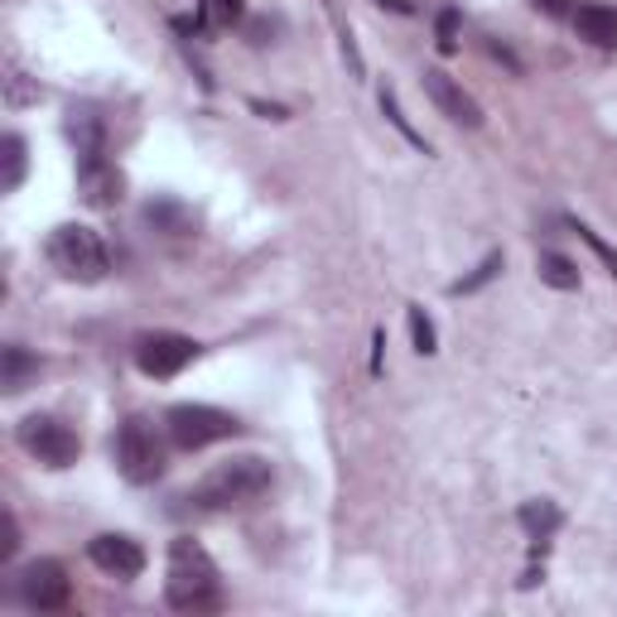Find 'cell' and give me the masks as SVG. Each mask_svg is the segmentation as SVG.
Segmentation results:
<instances>
[{
    "mask_svg": "<svg viewBox=\"0 0 617 617\" xmlns=\"http://www.w3.org/2000/svg\"><path fill=\"white\" fill-rule=\"evenodd\" d=\"M271 482H275V468L265 464V458L241 454V458H227V464L208 468V473L184 492V502L198 506V512H241V506L261 502L265 492H271Z\"/></svg>",
    "mask_w": 617,
    "mask_h": 617,
    "instance_id": "6da1fadb",
    "label": "cell"
},
{
    "mask_svg": "<svg viewBox=\"0 0 617 617\" xmlns=\"http://www.w3.org/2000/svg\"><path fill=\"white\" fill-rule=\"evenodd\" d=\"M164 598L179 613H213L222 608V574H217L213 555L198 540H174L169 546V579H164Z\"/></svg>",
    "mask_w": 617,
    "mask_h": 617,
    "instance_id": "7a4b0ae2",
    "label": "cell"
},
{
    "mask_svg": "<svg viewBox=\"0 0 617 617\" xmlns=\"http://www.w3.org/2000/svg\"><path fill=\"white\" fill-rule=\"evenodd\" d=\"M48 261H54V271L64 275V281H78V285H96V281H106V271H112L106 241L82 222L54 227V237H48Z\"/></svg>",
    "mask_w": 617,
    "mask_h": 617,
    "instance_id": "3957f363",
    "label": "cell"
},
{
    "mask_svg": "<svg viewBox=\"0 0 617 617\" xmlns=\"http://www.w3.org/2000/svg\"><path fill=\"white\" fill-rule=\"evenodd\" d=\"M164 434L174 449H208L217 439H237L241 434V420L232 410H217V405H169L164 410Z\"/></svg>",
    "mask_w": 617,
    "mask_h": 617,
    "instance_id": "277c9868",
    "label": "cell"
},
{
    "mask_svg": "<svg viewBox=\"0 0 617 617\" xmlns=\"http://www.w3.org/2000/svg\"><path fill=\"white\" fill-rule=\"evenodd\" d=\"M164 439L145 415H130L126 425L116 430V468H121V478L136 482V488L160 478L164 473Z\"/></svg>",
    "mask_w": 617,
    "mask_h": 617,
    "instance_id": "5b68a950",
    "label": "cell"
},
{
    "mask_svg": "<svg viewBox=\"0 0 617 617\" xmlns=\"http://www.w3.org/2000/svg\"><path fill=\"white\" fill-rule=\"evenodd\" d=\"M15 439H20V449L30 458H39L44 468H72L82 454V439L54 415H24Z\"/></svg>",
    "mask_w": 617,
    "mask_h": 617,
    "instance_id": "8992f818",
    "label": "cell"
},
{
    "mask_svg": "<svg viewBox=\"0 0 617 617\" xmlns=\"http://www.w3.org/2000/svg\"><path fill=\"white\" fill-rule=\"evenodd\" d=\"M15 584H20V603H24V608H34V613H58V608H68V598H72L68 570L58 560L24 564Z\"/></svg>",
    "mask_w": 617,
    "mask_h": 617,
    "instance_id": "52a82bcc",
    "label": "cell"
},
{
    "mask_svg": "<svg viewBox=\"0 0 617 617\" xmlns=\"http://www.w3.org/2000/svg\"><path fill=\"white\" fill-rule=\"evenodd\" d=\"M198 357V343L184 333H145L136 343V367L145 377H179Z\"/></svg>",
    "mask_w": 617,
    "mask_h": 617,
    "instance_id": "ba28073f",
    "label": "cell"
},
{
    "mask_svg": "<svg viewBox=\"0 0 617 617\" xmlns=\"http://www.w3.org/2000/svg\"><path fill=\"white\" fill-rule=\"evenodd\" d=\"M88 560L112 579H140L145 574V550L130 536H112V530L88 540Z\"/></svg>",
    "mask_w": 617,
    "mask_h": 617,
    "instance_id": "9c48e42d",
    "label": "cell"
},
{
    "mask_svg": "<svg viewBox=\"0 0 617 617\" xmlns=\"http://www.w3.org/2000/svg\"><path fill=\"white\" fill-rule=\"evenodd\" d=\"M425 92H430V102L439 106V116H449L454 126H468V130L482 126V106L464 88H458L444 68H425Z\"/></svg>",
    "mask_w": 617,
    "mask_h": 617,
    "instance_id": "30bf717a",
    "label": "cell"
},
{
    "mask_svg": "<svg viewBox=\"0 0 617 617\" xmlns=\"http://www.w3.org/2000/svg\"><path fill=\"white\" fill-rule=\"evenodd\" d=\"M78 188L92 208H116L121 193H126V174L112 160H92V164H78Z\"/></svg>",
    "mask_w": 617,
    "mask_h": 617,
    "instance_id": "8fae6325",
    "label": "cell"
},
{
    "mask_svg": "<svg viewBox=\"0 0 617 617\" xmlns=\"http://www.w3.org/2000/svg\"><path fill=\"white\" fill-rule=\"evenodd\" d=\"M68 140L78 150V164H92V160H106V130H102V116L92 106H72L68 112Z\"/></svg>",
    "mask_w": 617,
    "mask_h": 617,
    "instance_id": "7c38bea8",
    "label": "cell"
},
{
    "mask_svg": "<svg viewBox=\"0 0 617 617\" xmlns=\"http://www.w3.org/2000/svg\"><path fill=\"white\" fill-rule=\"evenodd\" d=\"M574 30L579 39H589L594 48H617V10L613 5H579L574 10Z\"/></svg>",
    "mask_w": 617,
    "mask_h": 617,
    "instance_id": "4fadbf2b",
    "label": "cell"
},
{
    "mask_svg": "<svg viewBox=\"0 0 617 617\" xmlns=\"http://www.w3.org/2000/svg\"><path fill=\"white\" fill-rule=\"evenodd\" d=\"M34 377H39V357L10 343L5 353H0V391H5V396H20Z\"/></svg>",
    "mask_w": 617,
    "mask_h": 617,
    "instance_id": "5bb4252c",
    "label": "cell"
},
{
    "mask_svg": "<svg viewBox=\"0 0 617 617\" xmlns=\"http://www.w3.org/2000/svg\"><path fill=\"white\" fill-rule=\"evenodd\" d=\"M0 92H5L10 112H24V106L39 102V82L20 68V58H5V64H0Z\"/></svg>",
    "mask_w": 617,
    "mask_h": 617,
    "instance_id": "9a60e30c",
    "label": "cell"
},
{
    "mask_svg": "<svg viewBox=\"0 0 617 617\" xmlns=\"http://www.w3.org/2000/svg\"><path fill=\"white\" fill-rule=\"evenodd\" d=\"M145 222L155 227V232H169V237H184V232H193L198 227V217H193L188 208H179V203H169V198H160V203H150L145 208Z\"/></svg>",
    "mask_w": 617,
    "mask_h": 617,
    "instance_id": "2e32d148",
    "label": "cell"
},
{
    "mask_svg": "<svg viewBox=\"0 0 617 617\" xmlns=\"http://www.w3.org/2000/svg\"><path fill=\"white\" fill-rule=\"evenodd\" d=\"M560 522H564V516H560V506H555V502H526L522 506V526H526V536L536 540V550L546 546L555 530H560Z\"/></svg>",
    "mask_w": 617,
    "mask_h": 617,
    "instance_id": "e0dca14e",
    "label": "cell"
},
{
    "mask_svg": "<svg viewBox=\"0 0 617 617\" xmlns=\"http://www.w3.org/2000/svg\"><path fill=\"white\" fill-rule=\"evenodd\" d=\"M536 271H540V281H546L550 289H579V265L570 256H560V251H540Z\"/></svg>",
    "mask_w": 617,
    "mask_h": 617,
    "instance_id": "ac0fdd59",
    "label": "cell"
},
{
    "mask_svg": "<svg viewBox=\"0 0 617 617\" xmlns=\"http://www.w3.org/2000/svg\"><path fill=\"white\" fill-rule=\"evenodd\" d=\"M0 193H15L20 184H24V140L10 130L5 140H0Z\"/></svg>",
    "mask_w": 617,
    "mask_h": 617,
    "instance_id": "d6986e66",
    "label": "cell"
},
{
    "mask_svg": "<svg viewBox=\"0 0 617 617\" xmlns=\"http://www.w3.org/2000/svg\"><path fill=\"white\" fill-rule=\"evenodd\" d=\"M502 275V251H492V256H482L478 261V271L473 275H464V281H454L449 285V295H473V289H482L488 281H498Z\"/></svg>",
    "mask_w": 617,
    "mask_h": 617,
    "instance_id": "ffe728a7",
    "label": "cell"
},
{
    "mask_svg": "<svg viewBox=\"0 0 617 617\" xmlns=\"http://www.w3.org/2000/svg\"><path fill=\"white\" fill-rule=\"evenodd\" d=\"M410 338H415V353L420 357H434L439 353V338H434V323H430V313L425 309H410Z\"/></svg>",
    "mask_w": 617,
    "mask_h": 617,
    "instance_id": "44dd1931",
    "label": "cell"
},
{
    "mask_svg": "<svg viewBox=\"0 0 617 617\" xmlns=\"http://www.w3.org/2000/svg\"><path fill=\"white\" fill-rule=\"evenodd\" d=\"M381 112H386V116H391V126H396V130H401V136H405L410 145H415V150H425V155H430V140H425V136H420V130H415V126H410V121L401 116V106H396V92H391V88H381Z\"/></svg>",
    "mask_w": 617,
    "mask_h": 617,
    "instance_id": "7402d4cb",
    "label": "cell"
},
{
    "mask_svg": "<svg viewBox=\"0 0 617 617\" xmlns=\"http://www.w3.org/2000/svg\"><path fill=\"white\" fill-rule=\"evenodd\" d=\"M570 227H574V237H579V241H584V247H589V251H594V256H598L603 265H608V275H613V281H617V251H613V247H608V241H603V237L594 232V227H584V222H570Z\"/></svg>",
    "mask_w": 617,
    "mask_h": 617,
    "instance_id": "603a6c76",
    "label": "cell"
},
{
    "mask_svg": "<svg viewBox=\"0 0 617 617\" xmlns=\"http://www.w3.org/2000/svg\"><path fill=\"white\" fill-rule=\"evenodd\" d=\"M208 15L217 24H241L247 20V0H208Z\"/></svg>",
    "mask_w": 617,
    "mask_h": 617,
    "instance_id": "cb8c5ba5",
    "label": "cell"
},
{
    "mask_svg": "<svg viewBox=\"0 0 617 617\" xmlns=\"http://www.w3.org/2000/svg\"><path fill=\"white\" fill-rule=\"evenodd\" d=\"M439 54H454L458 48V10H439Z\"/></svg>",
    "mask_w": 617,
    "mask_h": 617,
    "instance_id": "d4e9b609",
    "label": "cell"
},
{
    "mask_svg": "<svg viewBox=\"0 0 617 617\" xmlns=\"http://www.w3.org/2000/svg\"><path fill=\"white\" fill-rule=\"evenodd\" d=\"M15 550H20V526H15V516L5 512V526H0V560H10Z\"/></svg>",
    "mask_w": 617,
    "mask_h": 617,
    "instance_id": "484cf974",
    "label": "cell"
},
{
    "mask_svg": "<svg viewBox=\"0 0 617 617\" xmlns=\"http://www.w3.org/2000/svg\"><path fill=\"white\" fill-rule=\"evenodd\" d=\"M536 10H546V15H570V0H536Z\"/></svg>",
    "mask_w": 617,
    "mask_h": 617,
    "instance_id": "4316f807",
    "label": "cell"
},
{
    "mask_svg": "<svg viewBox=\"0 0 617 617\" xmlns=\"http://www.w3.org/2000/svg\"><path fill=\"white\" fill-rule=\"evenodd\" d=\"M381 347H386V333H372V372H381Z\"/></svg>",
    "mask_w": 617,
    "mask_h": 617,
    "instance_id": "83f0119b",
    "label": "cell"
},
{
    "mask_svg": "<svg viewBox=\"0 0 617 617\" xmlns=\"http://www.w3.org/2000/svg\"><path fill=\"white\" fill-rule=\"evenodd\" d=\"M251 106H256L261 116H271V121H285V106H265V102H251Z\"/></svg>",
    "mask_w": 617,
    "mask_h": 617,
    "instance_id": "f1b7e54d",
    "label": "cell"
}]
</instances>
